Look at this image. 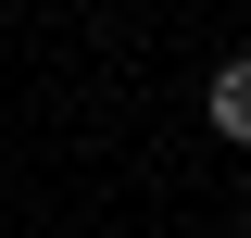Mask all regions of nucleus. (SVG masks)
<instances>
[{
    "mask_svg": "<svg viewBox=\"0 0 251 238\" xmlns=\"http://www.w3.org/2000/svg\"><path fill=\"white\" fill-rule=\"evenodd\" d=\"M214 125L251 150V63H214Z\"/></svg>",
    "mask_w": 251,
    "mask_h": 238,
    "instance_id": "f257e3e1",
    "label": "nucleus"
}]
</instances>
